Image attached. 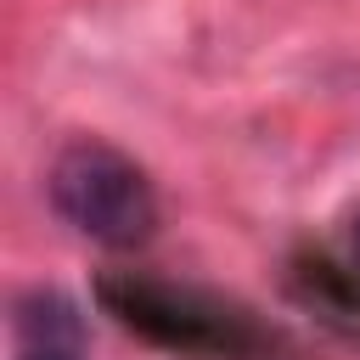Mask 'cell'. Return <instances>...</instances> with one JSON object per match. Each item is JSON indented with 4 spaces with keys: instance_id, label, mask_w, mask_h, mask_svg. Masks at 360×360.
<instances>
[{
    "instance_id": "6da1fadb",
    "label": "cell",
    "mask_w": 360,
    "mask_h": 360,
    "mask_svg": "<svg viewBox=\"0 0 360 360\" xmlns=\"http://www.w3.org/2000/svg\"><path fill=\"white\" fill-rule=\"evenodd\" d=\"M45 186H51V208L101 248H141L158 225V197L146 174L101 141L62 146Z\"/></svg>"
},
{
    "instance_id": "7a4b0ae2",
    "label": "cell",
    "mask_w": 360,
    "mask_h": 360,
    "mask_svg": "<svg viewBox=\"0 0 360 360\" xmlns=\"http://www.w3.org/2000/svg\"><path fill=\"white\" fill-rule=\"evenodd\" d=\"M17 360H84V321L62 292H28L17 304Z\"/></svg>"
},
{
    "instance_id": "3957f363",
    "label": "cell",
    "mask_w": 360,
    "mask_h": 360,
    "mask_svg": "<svg viewBox=\"0 0 360 360\" xmlns=\"http://www.w3.org/2000/svg\"><path fill=\"white\" fill-rule=\"evenodd\" d=\"M354 259H360V219H354Z\"/></svg>"
}]
</instances>
